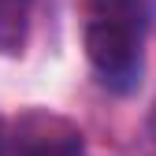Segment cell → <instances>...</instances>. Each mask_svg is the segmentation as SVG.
I'll list each match as a JSON object with an SVG mask.
<instances>
[{
    "label": "cell",
    "instance_id": "6da1fadb",
    "mask_svg": "<svg viewBox=\"0 0 156 156\" xmlns=\"http://www.w3.org/2000/svg\"><path fill=\"white\" fill-rule=\"evenodd\" d=\"M149 0H93L86 56L112 93H134L141 82V45L149 34Z\"/></svg>",
    "mask_w": 156,
    "mask_h": 156
},
{
    "label": "cell",
    "instance_id": "7a4b0ae2",
    "mask_svg": "<svg viewBox=\"0 0 156 156\" xmlns=\"http://www.w3.org/2000/svg\"><path fill=\"white\" fill-rule=\"evenodd\" d=\"M19 156H86V145H82V134L71 123L34 115V119L23 123Z\"/></svg>",
    "mask_w": 156,
    "mask_h": 156
},
{
    "label": "cell",
    "instance_id": "3957f363",
    "mask_svg": "<svg viewBox=\"0 0 156 156\" xmlns=\"http://www.w3.org/2000/svg\"><path fill=\"white\" fill-rule=\"evenodd\" d=\"M30 8L34 0H0V52L4 56L23 52L30 34Z\"/></svg>",
    "mask_w": 156,
    "mask_h": 156
},
{
    "label": "cell",
    "instance_id": "277c9868",
    "mask_svg": "<svg viewBox=\"0 0 156 156\" xmlns=\"http://www.w3.org/2000/svg\"><path fill=\"white\" fill-rule=\"evenodd\" d=\"M4 145H8V138H4V123H0V156H4Z\"/></svg>",
    "mask_w": 156,
    "mask_h": 156
}]
</instances>
